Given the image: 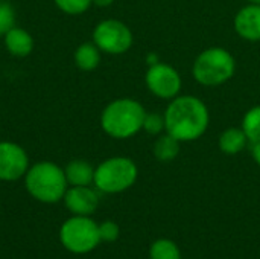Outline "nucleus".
Returning a JSON list of instances; mask_svg holds the SVG:
<instances>
[{
	"label": "nucleus",
	"mask_w": 260,
	"mask_h": 259,
	"mask_svg": "<svg viewBox=\"0 0 260 259\" xmlns=\"http://www.w3.org/2000/svg\"><path fill=\"white\" fill-rule=\"evenodd\" d=\"M250 3H254V5H260V0H248Z\"/></svg>",
	"instance_id": "25"
},
{
	"label": "nucleus",
	"mask_w": 260,
	"mask_h": 259,
	"mask_svg": "<svg viewBox=\"0 0 260 259\" xmlns=\"http://www.w3.org/2000/svg\"><path fill=\"white\" fill-rule=\"evenodd\" d=\"M62 200L73 215L90 217L99 206V195L90 186H70Z\"/></svg>",
	"instance_id": "10"
},
{
	"label": "nucleus",
	"mask_w": 260,
	"mask_h": 259,
	"mask_svg": "<svg viewBox=\"0 0 260 259\" xmlns=\"http://www.w3.org/2000/svg\"><path fill=\"white\" fill-rule=\"evenodd\" d=\"M56 8L69 15H81L84 14L91 5V0H53Z\"/></svg>",
	"instance_id": "19"
},
{
	"label": "nucleus",
	"mask_w": 260,
	"mask_h": 259,
	"mask_svg": "<svg viewBox=\"0 0 260 259\" xmlns=\"http://www.w3.org/2000/svg\"><path fill=\"white\" fill-rule=\"evenodd\" d=\"M27 192L38 202L53 205L64 198L69 188L66 172L53 162L43 160L29 166L24 176Z\"/></svg>",
	"instance_id": "3"
},
{
	"label": "nucleus",
	"mask_w": 260,
	"mask_h": 259,
	"mask_svg": "<svg viewBox=\"0 0 260 259\" xmlns=\"http://www.w3.org/2000/svg\"><path fill=\"white\" fill-rule=\"evenodd\" d=\"M242 130L248 137V142H260V105L250 108L242 119Z\"/></svg>",
	"instance_id": "18"
},
{
	"label": "nucleus",
	"mask_w": 260,
	"mask_h": 259,
	"mask_svg": "<svg viewBox=\"0 0 260 259\" xmlns=\"http://www.w3.org/2000/svg\"><path fill=\"white\" fill-rule=\"evenodd\" d=\"M142 130H145L151 136H160L163 131H166L165 116L158 113H146Z\"/></svg>",
	"instance_id": "20"
},
{
	"label": "nucleus",
	"mask_w": 260,
	"mask_h": 259,
	"mask_svg": "<svg viewBox=\"0 0 260 259\" xmlns=\"http://www.w3.org/2000/svg\"><path fill=\"white\" fill-rule=\"evenodd\" d=\"M247 143H248V137L244 133L242 127L241 128H236V127L227 128L225 131L221 133L219 140H218L219 150L225 154H230V156L244 151Z\"/></svg>",
	"instance_id": "14"
},
{
	"label": "nucleus",
	"mask_w": 260,
	"mask_h": 259,
	"mask_svg": "<svg viewBox=\"0 0 260 259\" xmlns=\"http://www.w3.org/2000/svg\"><path fill=\"white\" fill-rule=\"evenodd\" d=\"M251 154H253V159L254 162L260 166V142H254L251 143Z\"/></svg>",
	"instance_id": "23"
},
{
	"label": "nucleus",
	"mask_w": 260,
	"mask_h": 259,
	"mask_svg": "<svg viewBox=\"0 0 260 259\" xmlns=\"http://www.w3.org/2000/svg\"><path fill=\"white\" fill-rule=\"evenodd\" d=\"M64 172L70 186H90L94 180V168L88 162L81 159L67 163Z\"/></svg>",
	"instance_id": "13"
},
{
	"label": "nucleus",
	"mask_w": 260,
	"mask_h": 259,
	"mask_svg": "<svg viewBox=\"0 0 260 259\" xmlns=\"http://www.w3.org/2000/svg\"><path fill=\"white\" fill-rule=\"evenodd\" d=\"M75 64L84 72L94 70L101 63V50L94 43H82L75 50Z\"/></svg>",
	"instance_id": "15"
},
{
	"label": "nucleus",
	"mask_w": 260,
	"mask_h": 259,
	"mask_svg": "<svg viewBox=\"0 0 260 259\" xmlns=\"http://www.w3.org/2000/svg\"><path fill=\"white\" fill-rule=\"evenodd\" d=\"M236 72L235 56L224 47H209L203 50L192 67L197 82L206 87H218L233 78Z\"/></svg>",
	"instance_id": "4"
},
{
	"label": "nucleus",
	"mask_w": 260,
	"mask_h": 259,
	"mask_svg": "<svg viewBox=\"0 0 260 259\" xmlns=\"http://www.w3.org/2000/svg\"><path fill=\"white\" fill-rule=\"evenodd\" d=\"M166 133L180 142H192L200 139L210 122L207 105L197 96H175L165 111Z\"/></svg>",
	"instance_id": "1"
},
{
	"label": "nucleus",
	"mask_w": 260,
	"mask_h": 259,
	"mask_svg": "<svg viewBox=\"0 0 260 259\" xmlns=\"http://www.w3.org/2000/svg\"><path fill=\"white\" fill-rule=\"evenodd\" d=\"M93 43L101 52L122 55L133 46V32L123 21L107 18L96 24L93 31Z\"/></svg>",
	"instance_id": "7"
},
{
	"label": "nucleus",
	"mask_w": 260,
	"mask_h": 259,
	"mask_svg": "<svg viewBox=\"0 0 260 259\" xmlns=\"http://www.w3.org/2000/svg\"><path fill=\"white\" fill-rule=\"evenodd\" d=\"M91 2H93V5H96L99 8H107L114 3V0H91Z\"/></svg>",
	"instance_id": "24"
},
{
	"label": "nucleus",
	"mask_w": 260,
	"mask_h": 259,
	"mask_svg": "<svg viewBox=\"0 0 260 259\" xmlns=\"http://www.w3.org/2000/svg\"><path fill=\"white\" fill-rule=\"evenodd\" d=\"M29 157L24 148L15 142H0V180L17 182L26 176Z\"/></svg>",
	"instance_id": "9"
},
{
	"label": "nucleus",
	"mask_w": 260,
	"mask_h": 259,
	"mask_svg": "<svg viewBox=\"0 0 260 259\" xmlns=\"http://www.w3.org/2000/svg\"><path fill=\"white\" fill-rule=\"evenodd\" d=\"M3 37H5L3 38L5 40V47L11 55L23 58V56H27V55L32 53V50H34V38L26 29L14 26Z\"/></svg>",
	"instance_id": "12"
},
{
	"label": "nucleus",
	"mask_w": 260,
	"mask_h": 259,
	"mask_svg": "<svg viewBox=\"0 0 260 259\" xmlns=\"http://www.w3.org/2000/svg\"><path fill=\"white\" fill-rule=\"evenodd\" d=\"M146 110L133 98L111 101L101 114L102 130L113 139H129L143 128Z\"/></svg>",
	"instance_id": "2"
},
{
	"label": "nucleus",
	"mask_w": 260,
	"mask_h": 259,
	"mask_svg": "<svg viewBox=\"0 0 260 259\" xmlns=\"http://www.w3.org/2000/svg\"><path fill=\"white\" fill-rule=\"evenodd\" d=\"M235 31L247 41H260V5L250 3L235 17Z\"/></svg>",
	"instance_id": "11"
},
{
	"label": "nucleus",
	"mask_w": 260,
	"mask_h": 259,
	"mask_svg": "<svg viewBox=\"0 0 260 259\" xmlns=\"http://www.w3.org/2000/svg\"><path fill=\"white\" fill-rule=\"evenodd\" d=\"M149 259H181V252L172 240L160 238L151 244Z\"/></svg>",
	"instance_id": "17"
},
{
	"label": "nucleus",
	"mask_w": 260,
	"mask_h": 259,
	"mask_svg": "<svg viewBox=\"0 0 260 259\" xmlns=\"http://www.w3.org/2000/svg\"><path fill=\"white\" fill-rule=\"evenodd\" d=\"M120 235V229L114 221H104L99 224V238L101 243H114Z\"/></svg>",
	"instance_id": "22"
},
{
	"label": "nucleus",
	"mask_w": 260,
	"mask_h": 259,
	"mask_svg": "<svg viewBox=\"0 0 260 259\" xmlns=\"http://www.w3.org/2000/svg\"><path fill=\"white\" fill-rule=\"evenodd\" d=\"M145 82L148 90L161 99H174L178 96L183 84L178 70L160 61L149 66L145 75Z\"/></svg>",
	"instance_id": "8"
},
{
	"label": "nucleus",
	"mask_w": 260,
	"mask_h": 259,
	"mask_svg": "<svg viewBox=\"0 0 260 259\" xmlns=\"http://www.w3.org/2000/svg\"><path fill=\"white\" fill-rule=\"evenodd\" d=\"M139 177L137 165L129 157H110L94 168V186L104 194H120L129 189Z\"/></svg>",
	"instance_id": "5"
},
{
	"label": "nucleus",
	"mask_w": 260,
	"mask_h": 259,
	"mask_svg": "<svg viewBox=\"0 0 260 259\" xmlns=\"http://www.w3.org/2000/svg\"><path fill=\"white\" fill-rule=\"evenodd\" d=\"M59 241L64 249L75 255L90 253L101 244L99 224H96L90 217H70L59 229Z\"/></svg>",
	"instance_id": "6"
},
{
	"label": "nucleus",
	"mask_w": 260,
	"mask_h": 259,
	"mask_svg": "<svg viewBox=\"0 0 260 259\" xmlns=\"http://www.w3.org/2000/svg\"><path fill=\"white\" fill-rule=\"evenodd\" d=\"M180 153V140L169 133L160 134L154 143V156L158 162H171Z\"/></svg>",
	"instance_id": "16"
},
{
	"label": "nucleus",
	"mask_w": 260,
	"mask_h": 259,
	"mask_svg": "<svg viewBox=\"0 0 260 259\" xmlns=\"http://www.w3.org/2000/svg\"><path fill=\"white\" fill-rule=\"evenodd\" d=\"M15 26V11L6 0H0V35H5Z\"/></svg>",
	"instance_id": "21"
}]
</instances>
